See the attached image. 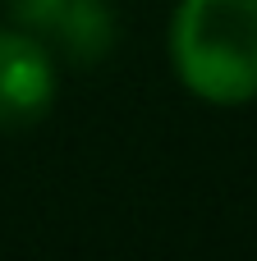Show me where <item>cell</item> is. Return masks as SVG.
<instances>
[{"label":"cell","instance_id":"7a4b0ae2","mask_svg":"<svg viewBox=\"0 0 257 261\" xmlns=\"http://www.w3.org/2000/svg\"><path fill=\"white\" fill-rule=\"evenodd\" d=\"M51 101H55L51 55L23 32H0V128L41 124Z\"/></svg>","mask_w":257,"mask_h":261},{"label":"cell","instance_id":"6da1fadb","mask_svg":"<svg viewBox=\"0 0 257 261\" xmlns=\"http://www.w3.org/2000/svg\"><path fill=\"white\" fill-rule=\"evenodd\" d=\"M170 60L189 92L216 106L257 96V0H184L170 23Z\"/></svg>","mask_w":257,"mask_h":261}]
</instances>
